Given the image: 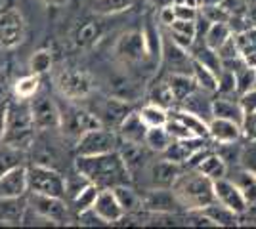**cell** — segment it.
Wrapping results in <instances>:
<instances>
[{
  "label": "cell",
  "instance_id": "cell-1",
  "mask_svg": "<svg viewBox=\"0 0 256 229\" xmlns=\"http://www.w3.org/2000/svg\"><path fill=\"white\" fill-rule=\"evenodd\" d=\"M75 172L100 189H111L130 182V172L122 163L118 151L102 155H76Z\"/></svg>",
  "mask_w": 256,
  "mask_h": 229
},
{
  "label": "cell",
  "instance_id": "cell-2",
  "mask_svg": "<svg viewBox=\"0 0 256 229\" xmlns=\"http://www.w3.org/2000/svg\"><path fill=\"white\" fill-rule=\"evenodd\" d=\"M34 138H36V128L31 119L29 99H8L2 143L22 151H29L32 149Z\"/></svg>",
  "mask_w": 256,
  "mask_h": 229
},
{
  "label": "cell",
  "instance_id": "cell-3",
  "mask_svg": "<svg viewBox=\"0 0 256 229\" xmlns=\"http://www.w3.org/2000/svg\"><path fill=\"white\" fill-rule=\"evenodd\" d=\"M176 199L180 201L182 208L186 210H201L206 205L214 203V189L212 180L197 172L195 168L182 170L178 180L170 187Z\"/></svg>",
  "mask_w": 256,
  "mask_h": 229
},
{
  "label": "cell",
  "instance_id": "cell-4",
  "mask_svg": "<svg viewBox=\"0 0 256 229\" xmlns=\"http://www.w3.org/2000/svg\"><path fill=\"white\" fill-rule=\"evenodd\" d=\"M58 107H60V132L67 140L76 142L88 130L104 126L94 113L76 105V101L65 99V103H58Z\"/></svg>",
  "mask_w": 256,
  "mask_h": 229
},
{
  "label": "cell",
  "instance_id": "cell-5",
  "mask_svg": "<svg viewBox=\"0 0 256 229\" xmlns=\"http://www.w3.org/2000/svg\"><path fill=\"white\" fill-rule=\"evenodd\" d=\"M27 182L31 193L65 199V178L48 164H31L27 166Z\"/></svg>",
  "mask_w": 256,
  "mask_h": 229
},
{
  "label": "cell",
  "instance_id": "cell-6",
  "mask_svg": "<svg viewBox=\"0 0 256 229\" xmlns=\"http://www.w3.org/2000/svg\"><path fill=\"white\" fill-rule=\"evenodd\" d=\"M56 88L64 99L80 101V99L90 98V94L94 92V80L86 71L64 69L56 76Z\"/></svg>",
  "mask_w": 256,
  "mask_h": 229
},
{
  "label": "cell",
  "instance_id": "cell-7",
  "mask_svg": "<svg viewBox=\"0 0 256 229\" xmlns=\"http://www.w3.org/2000/svg\"><path fill=\"white\" fill-rule=\"evenodd\" d=\"M29 210L34 212L38 218H42L48 224L54 226H67L71 222L69 216V208L65 205V199L62 197H50V195H38V193H31L27 199Z\"/></svg>",
  "mask_w": 256,
  "mask_h": 229
},
{
  "label": "cell",
  "instance_id": "cell-8",
  "mask_svg": "<svg viewBox=\"0 0 256 229\" xmlns=\"http://www.w3.org/2000/svg\"><path fill=\"white\" fill-rule=\"evenodd\" d=\"M76 155H102V153L117 151L120 138L115 130L107 126H98L94 130H88L84 136L76 140Z\"/></svg>",
  "mask_w": 256,
  "mask_h": 229
},
{
  "label": "cell",
  "instance_id": "cell-9",
  "mask_svg": "<svg viewBox=\"0 0 256 229\" xmlns=\"http://www.w3.org/2000/svg\"><path fill=\"white\" fill-rule=\"evenodd\" d=\"M29 111L36 132H54L60 130V107L46 94H34L29 99Z\"/></svg>",
  "mask_w": 256,
  "mask_h": 229
},
{
  "label": "cell",
  "instance_id": "cell-10",
  "mask_svg": "<svg viewBox=\"0 0 256 229\" xmlns=\"http://www.w3.org/2000/svg\"><path fill=\"white\" fill-rule=\"evenodd\" d=\"M113 54L124 65H134V63L148 59L150 54H148L144 31H126L120 34L113 46Z\"/></svg>",
  "mask_w": 256,
  "mask_h": 229
},
{
  "label": "cell",
  "instance_id": "cell-11",
  "mask_svg": "<svg viewBox=\"0 0 256 229\" xmlns=\"http://www.w3.org/2000/svg\"><path fill=\"white\" fill-rule=\"evenodd\" d=\"M27 23L22 11L16 8H6L0 11V48L12 50L25 40Z\"/></svg>",
  "mask_w": 256,
  "mask_h": 229
},
{
  "label": "cell",
  "instance_id": "cell-12",
  "mask_svg": "<svg viewBox=\"0 0 256 229\" xmlns=\"http://www.w3.org/2000/svg\"><path fill=\"white\" fill-rule=\"evenodd\" d=\"M182 208L170 187H153L142 197V210L150 214H176Z\"/></svg>",
  "mask_w": 256,
  "mask_h": 229
},
{
  "label": "cell",
  "instance_id": "cell-13",
  "mask_svg": "<svg viewBox=\"0 0 256 229\" xmlns=\"http://www.w3.org/2000/svg\"><path fill=\"white\" fill-rule=\"evenodd\" d=\"M212 189H214V201L224 205L226 208L234 210L235 214H243L248 208V203L245 201L243 193L239 191V187L235 186L232 180L226 178H220V180H214L212 182Z\"/></svg>",
  "mask_w": 256,
  "mask_h": 229
},
{
  "label": "cell",
  "instance_id": "cell-14",
  "mask_svg": "<svg viewBox=\"0 0 256 229\" xmlns=\"http://www.w3.org/2000/svg\"><path fill=\"white\" fill-rule=\"evenodd\" d=\"M29 191L27 166L18 164L0 174V197H23Z\"/></svg>",
  "mask_w": 256,
  "mask_h": 229
},
{
  "label": "cell",
  "instance_id": "cell-15",
  "mask_svg": "<svg viewBox=\"0 0 256 229\" xmlns=\"http://www.w3.org/2000/svg\"><path fill=\"white\" fill-rule=\"evenodd\" d=\"M182 170H184V166H180L178 163H172L164 157L159 161H153L148 166L151 187H172L174 182L178 180V176L182 174Z\"/></svg>",
  "mask_w": 256,
  "mask_h": 229
},
{
  "label": "cell",
  "instance_id": "cell-16",
  "mask_svg": "<svg viewBox=\"0 0 256 229\" xmlns=\"http://www.w3.org/2000/svg\"><path fill=\"white\" fill-rule=\"evenodd\" d=\"M160 59L164 61V65L170 69V73H188V75H192V54L188 50H184L182 46L174 44L170 38L162 40Z\"/></svg>",
  "mask_w": 256,
  "mask_h": 229
},
{
  "label": "cell",
  "instance_id": "cell-17",
  "mask_svg": "<svg viewBox=\"0 0 256 229\" xmlns=\"http://www.w3.org/2000/svg\"><path fill=\"white\" fill-rule=\"evenodd\" d=\"M203 147H206V138L172 140V143L162 151V155H164V159H168L172 163H178L180 166H186V163Z\"/></svg>",
  "mask_w": 256,
  "mask_h": 229
},
{
  "label": "cell",
  "instance_id": "cell-18",
  "mask_svg": "<svg viewBox=\"0 0 256 229\" xmlns=\"http://www.w3.org/2000/svg\"><path fill=\"white\" fill-rule=\"evenodd\" d=\"M92 210L106 222L107 226L117 224L118 220L124 216V210H122L120 205H118V201H117V197H115V193H113V189H100Z\"/></svg>",
  "mask_w": 256,
  "mask_h": 229
},
{
  "label": "cell",
  "instance_id": "cell-19",
  "mask_svg": "<svg viewBox=\"0 0 256 229\" xmlns=\"http://www.w3.org/2000/svg\"><path fill=\"white\" fill-rule=\"evenodd\" d=\"M208 138H212L216 143H237L243 138V128L234 120L228 119H210L208 120Z\"/></svg>",
  "mask_w": 256,
  "mask_h": 229
},
{
  "label": "cell",
  "instance_id": "cell-20",
  "mask_svg": "<svg viewBox=\"0 0 256 229\" xmlns=\"http://www.w3.org/2000/svg\"><path fill=\"white\" fill-rule=\"evenodd\" d=\"M27 212V199L23 197H0V224L20 226Z\"/></svg>",
  "mask_w": 256,
  "mask_h": 229
},
{
  "label": "cell",
  "instance_id": "cell-21",
  "mask_svg": "<svg viewBox=\"0 0 256 229\" xmlns=\"http://www.w3.org/2000/svg\"><path fill=\"white\" fill-rule=\"evenodd\" d=\"M130 111H132V107L128 105L124 99L107 98L104 101V105H102V113L96 115V117L107 128H117L118 124H120V120L124 119Z\"/></svg>",
  "mask_w": 256,
  "mask_h": 229
},
{
  "label": "cell",
  "instance_id": "cell-22",
  "mask_svg": "<svg viewBox=\"0 0 256 229\" xmlns=\"http://www.w3.org/2000/svg\"><path fill=\"white\" fill-rule=\"evenodd\" d=\"M117 132H118V138L124 140V142L144 143L148 126H146L144 120L140 119L138 111H130L126 117L120 120V124L117 126Z\"/></svg>",
  "mask_w": 256,
  "mask_h": 229
},
{
  "label": "cell",
  "instance_id": "cell-23",
  "mask_svg": "<svg viewBox=\"0 0 256 229\" xmlns=\"http://www.w3.org/2000/svg\"><path fill=\"white\" fill-rule=\"evenodd\" d=\"M210 115H212L214 119H228L237 122V124H243V119H245L239 101H234V99L230 98L212 99V103H210Z\"/></svg>",
  "mask_w": 256,
  "mask_h": 229
},
{
  "label": "cell",
  "instance_id": "cell-24",
  "mask_svg": "<svg viewBox=\"0 0 256 229\" xmlns=\"http://www.w3.org/2000/svg\"><path fill=\"white\" fill-rule=\"evenodd\" d=\"M204 94H206V90H203V88L193 90L192 94L182 101V105H184L182 109L190 111V113H193V115H197V117H201V119H204L208 122V120L212 119V115H210V103H212V99L206 98Z\"/></svg>",
  "mask_w": 256,
  "mask_h": 229
},
{
  "label": "cell",
  "instance_id": "cell-25",
  "mask_svg": "<svg viewBox=\"0 0 256 229\" xmlns=\"http://www.w3.org/2000/svg\"><path fill=\"white\" fill-rule=\"evenodd\" d=\"M166 84L170 88L172 98L176 103H182L184 99L192 94L193 90H197V82L193 75H188V73H170L168 78H166Z\"/></svg>",
  "mask_w": 256,
  "mask_h": 229
},
{
  "label": "cell",
  "instance_id": "cell-26",
  "mask_svg": "<svg viewBox=\"0 0 256 229\" xmlns=\"http://www.w3.org/2000/svg\"><path fill=\"white\" fill-rule=\"evenodd\" d=\"M197 172H201L203 176H206L208 180H220V178H226L228 174V163L222 159V155L218 153H206L203 159L199 161V164L195 166Z\"/></svg>",
  "mask_w": 256,
  "mask_h": 229
},
{
  "label": "cell",
  "instance_id": "cell-27",
  "mask_svg": "<svg viewBox=\"0 0 256 229\" xmlns=\"http://www.w3.org/2000/svg\"><path fill=\"white\" fill-rule=\"evenodd\" d=\"M201 212L212 222L214 228H234L237 226V218H239V214H235L234 210L226 208L224 205H220L216 201L201 208Z\"/></svg>",
  "mask_w": 256,
  "mask_h": 229
},
{
  "label": "cell",
  "instance_id": "cell-28",
  "mask_svg": "<svg viewBox=\"0 0 256 229\" xmlns=\"http://www.w3.org/2000/svg\"><path fill=\"white\" fill-rule=\"evenodd\" d=\"M235 44H237L239 55L245 59L246 65L256 67V27L235 34Z\"/></svg>",
  "mask_w": 256,
  "mask_h": 229
},
{
  "label": "cell",
  "instance_id": "cell-29",
  "mask_svg": "<svg viewBox=\"0 0 256 229\" xmlns=\"http://www.w3.org/2000/svg\"><path fill=\"white\" fill-rule=\"evenodd\" d=\"M102 36V27L96 21H84L82 25H78L73 33V44L80 50H88L100 40Z\"/></svg>",
  "mask_w": 256,
  "mask_h": 229
},
{
  "label": "cell",
  "instance_id": "cell-30",
  "mask_svg": "<svg viewBox=\"0 0 256 229\" xmlns=\"http://www.w3.org/2000/svg\"><path fill=\"white\" fill-rule=\"evenodd\" d=\"M168 115L178 119L180 122H184L190 130H192L193 136L197 138H208V122L197 115H193L186 109H168Z\"/></svg>",
  "mask_w": 256,
  "mask_h": 229
},
{
  "label": "cell",
  "instance_id": "cell-31",
  "mask_svg": "<svg viewBox=\"0 0 256 229\" xmlns=\"http://www.w3.org/2000/svg\"><path fill=\"white\" fill-rule=\"evenodd\" d=\"M113 193L117 197L118 205L124 210V214H138L142 210V197L132 189L128 187V184H122V186H115L111 187Z\"/></svg>",
  "mask_w": 256,
  "mask_h": 229
},
{
  "label": "cell",
  "instance_id": "cell-32",
  "mask_svg": "<svg viewBox=\"0 0 256 229\" xmlns=\"http://www.w3.org/2000/svg\"><path fill=\"white\" fill-rule=\"evenodd\" d=\"M190 54L195 61H199V63H203L204 67H208L210 71H214L216 75H220V71H222V61H220V57L216 54V50L212 48H208L206 44H195L190 48Z\"/></svg>",
  "mask_w": 256,
  "mask_h": 229
},
{
  "label": "cell",
  "instance_id": "cell-33",
  "mask_svg": "<svg viewBox=\"0 0 256 229\" xmlns=\"http://www.w3.org/2000/svg\"><path fill=\"white\" fill-rule=\"evenodd\" d=\"M232 34H234V29H232V25H230L228 21L208 23L203 42L206 44L208 48L216 50V48H218V46H222V44H224Z\"/></svg>",
  "mask_w": 256,
  "mask_h": 229
},
{
  "label": "cell",
  "instance_id": "cell-34",
  "mask_svg": "<svg viewBox=\"0 0 256 229\" xmlns=\"http://www.w3.org/2000/svg\"><path fill=\"white\" fill-rule=\"evenodd\" d=\"M192 75L195 78V82H197V86L206 90V92H218V75L210 71L208 67H204L203 63H199V61H192Z\"/></svg>",
  "mask_w": 256,
  "mask_h": 229
},
{
  "label": "cell",
  "instance_id": "cell-35",
  "mask_svg": "<svg viewBox=\"0 0 256 229\" xmlns=\"http://www.w3.org/2000/svg\"><path fill=\"white\" fill-rule=\"evenodd\" d=\"M170 143H172V138L164 126H151V128H148L146 138H144V145L150 151H155V153H162Z\"/></svg>",
  "mask_w": 256,
  "mask_h": 229
},
{
  "label": "cell",
  "instance_id": "cell-36",
  "mask_svg": "<svg viewBox=\"0 0 256 229\" xmlns=\"http://www.w3.org/2000/svg\"><path fill=\"white\" fill-rule=\"evenodd\" d=\"M38 90H40V76L29 73V75H25L16 80V84H14V98L31 99L34 94H38Z\"/></svg>",
  "mask_w": 256,
  "mask_h": 229
},
{
  "label": "cell",
  "instance_id": "cell-37",
  "mask_svg": "<svg viewBox=\"0 0 256 229\" xmlns=\"http://www.w3.org/2000/svg\"><path fill=\"white\" fill-rule=\"evenodd\" d=\"M232 182L239 187V191L243 193V197H245V201L248 205L256 203V176L252 172H248L245 168H239L235 172V178Z\"/></svg>",
  "mask_w": 256,
  "mask_h": 229
},
{
  "label": "cell",
  "instance_id": "cell-38",
  "mask_svg": "<svg viewBox=\"0 0 256 229\" xmlns=\"http://www.w3.org/2000/svg\"><path fill=\"white\" fill-rule=\"evenodd\" d=\"M98 191H100V187L94 186V184H90V182L76 191L75 195H73V208H75L76 214H80V212H84V210L94 207Z\"/></svg>",
  "mask_w": 256,
  "mask_h": 229
},
{
  "label": "cell",
  "instance_id": "cell-39",
  "mask_svg": "<svg viewBox=\"0 0 256 229\" xmlns=\"http://www.w3.org/2000/svg\"><path fill=\"white\" fill-rule=\"evenodd\" d=\"M25 157H27V151L16 149V147L6 145V143H0V174L18 166V164H23Z\"/></svg>",
  "mask_w": 256,
  "mask_h": 229
},
{
  "label": "cell",
  "instance_id": "cell-40",
  "mask_svg": "<svg viewBox=\"0 0 256 229\" xmlns=\"http://www.w3.org/2000/svg\"><path fill=\"white\" fill-rule=\"evenodd\" d=\"M52 65H54V55L46 48L36 50L31 55V59H29V71H31L32 75H38V76L46 75V73L52 71Z\"/></svg>",
  "mask_w": 256,
  "mask_h": 229
},
{
  "label": "cell",
  "instance_id": "cell-41",
  "mask_svg": "<svg viewBox=\"0 0 256 229\" xmlns=\"http://www.w3.org/2000/svg\"><path fill=\"white\" fill-rule=\"evenodd\" d=\"M140 119L146 122V126L151 128V126H164V122L168 120V111L155 105V103H148L146 107H142L138 111Z\"/></svg>",
  "mask_w": 256,
  "mask_h": 229
},
{
  "label": "cell",
  "instance_id": "cell-42",
  "mask_svg": "<svg viewBox=\"0 0 256 229\" xmlns=\"http://www.w3.org/2000/svg\"><path fill=\"white\" fill-rule=\"evenodd\" d=\"M235 78V94H245L250 88H254V67L243 65L241 69L234 71Z\"/></svg>",
  "mask_w": 256,
  "mask_h": 229
},
{
  "label": "cell",
  "instance_id": "cell-43",
  "mask_svg": "<svg viewBox=\"0 0 256 229\" xmlns=\"http://www.w3.org/2000/svg\"><path fill=\"white\" fill-rule=\"evenodd\" d=\"M150 103H155V105H159L162 109H172V105L176 103L174 98H172V92L168 84H166V80L164 82H159L157 86H153L150 94Z\"/></svg>",
  "mask_w": 256,
  "mask_h": 229
},
{
  "label": "cell",
  "instance_id": "cell-44",
  "mask_svg": "<svg viewBox=\"0 0 256 229\" xmlns=\"http://www.w3.org/2000/svg\"><path fill=\"white\" fill-rule=\"evenodd\" d=\"M132 4H134V0H96L94 10L98 13H104V15H111V13L128 10Z\"/></svg>",
  "mask_w": 256,
  "mask_h": 229
},
{
  "label": "cell",
  "instance_id": "cell-45",
  "mask_svg": "<svg viewBox=\"0 0 256 229\" xmlns=\"http://www.w3.org/2000/svg\"><path fill=\"white\" fill-rule=\"evenodd\" d=\"M237 163L241 168H245L248 172H252L256 176V142H248L245 147L239 149V157Z\"/></svg>",
  "mask_w": 256,
  "mask_h": 229
},
{
  "label": "cell",
  "instance_id": "cell-46",
  "mask_svg": "<svg viewBox=\"0 0 256 229\" xmlns=\"http://www.w3.org/2000/svg\"><path fill=\"white\" fill-rule=\"evenodd\" d=\"M199 15L206 19L208 23H216V21H228L232 19L230 11L226 10L224 6H199Z\"/></svg>",
  "mask_w": 256,
  "mask_h": 229
},
{
  "label": "cell",
  "instance_id": "cell-47",
  "mask_svg": "<svg viewBox=\"0 0 256 229\" xmlns=\"http://www.w3.org/2000/svg\"><path fill=\"white\" fill-rule=\"evenodd\" d=\"M216 54L220 57V61H230V59H235V57H241L239 55V50H237V44H235V33L226 40L222 46L216 48Z\"/></svg>",
  "mask_w": 256,
  "mask_h": 229
},
{
  "label": "cell",
  "instance_id": "cell-48",
  "mask_svg": "<svg viewBox=\"0 0 256 229\" xmlns=\"http://www.w3.org/2000/svg\"><path fill=\"white\" fill-rule=\"evenodd\" d=\"M168 31L172 33L184 34V36H190L195 38L197 36V21H188V19H174L168 27Z\"/></svg>",
  "mask_w": 256,
  "mask_h": 229
},
{
  "label": "cell",
  "instance_id": "cell-49",
  "mask_svg": "<svg viewBox=\"0 0 256 229\" xmlns=\"http://www.w3.org/2000/svg\"><path fill=\"white\" fill-rule=\"evenodd\" d=\"M241 128H243V138L246 142H256V111H252L250 115H245Z\"/></svg>",
  "mask_w": 256,
  "mask_h": 229
},
{
  "label": "cell",
  "instance_id": "cell-50",
  "mask_svg": "<svg viewBox=\"0 0 256 229\" xmlns=\"http://www.w3.org/2000/svg\"><path fill=\"white\" fill-rule=\"evenodd\" d=\"M239 105L243 109V115H250L252 111H256V88H250L248 92L239 96Z\"/></svg>",
  "mask_w": 256,
  "mask_h": 229
},
{
  "label": "cell",
  "instance_id": "cell-51",
  "mask_svg": "<svg viewBox=\"0 0 256 229\" xmlns=\"http://www.w3.org/2000/svg\"><path fill=\"white\" fill-rule=\"evenodd\" d=\"M174 15H176V19L197 21V17H199V8H192V6H186V4H174Z\"/></svg>",
  "mask_w": 256,
  "mask_h": 229
},
{
  "label": "cell",
  "instance_id": "cell-52",
  "mask_svg": "<svg viewBox=\"0 0 256 229\" xmlns=\"http://www.w3.org/2000/svg\"><path fill=\"white\" fill-rule=\"evenodd\" d=\"M78 224L80 226H88V228H94V226H107L104 220L98 216L92 208H88L84 212L78 214Z\"/></svg>",
  "mask_w": 256,
  "mask_h": 229
},
{
  "label": "cell",
  "instance_id": "cell-53",
  "mask_svg": "<svg viewBox=\"0 0 256 229\" xmlns=\"http://www.w3.org/2000/svg\"><path fill=\"white\" fill-rule=\"evenodd\" d=\"M176 19L174 15V6H166V8H159V23L164 27H170V23Z\"/></svg>",
  "mask_w": 256,
  "mask_h": 229
},
{
  "label": "cell",
  "instance_id": "cell-54",
  "mask_svg": "<svg viewBox=\"0 0 256 229\" xmlns=\"http://www.w3.org/2000/svg\"><path fill=\"white\" fill-rule=\"evenodd\" d=\"M6 105H8V99L4 103H0V143L4 138V122H6Z\"/></svg>",
  "mask_w": 256,
  "mask_h": 229
},
{
  "label": "cell",
  "instance_id": "cell-55",
  "mask_svg": "<svg viewBox=\"0 0 256 229\" xmlns=\"http://www.w3.org/2000/svg\"><path fill=\"white\" fill-rule=\"evenodd\" d=\"M8 99V84H6V78L0 76V103H4Z\"/></svg>",
  "mask_w": 256,
  "mask_h": 229
},
{
  "label": "cell",
  "instance_id": "cell-56",
  "mask_svg": "<svg viewBox=\"0 0 256 229\" xmlns=\"http://www.w3.org/2000/svg\"><path fill=\"white\" fill-rule=\"evenodd\" d=\"M153 6L157 8H166V6H174V0H151Z\"/></svg>",
  "mask_w": 256,
  "mask_h": 229
},
{
  "label": "cell",
  "instance_id": "cell-57",
  "mask_svg": "<svg viewBox=\"0 0 256 229\" xmlns=\"http://www.w3.org/2000/svg\"><path fill=\"white\" fill-rule=\"evenodd\" d=\"M44 4H48V6H65V4H69L71 0H42Z\"/></svg>",
  "mask_w": 256,
  "mask_h": 229
},
{
  "label": "cell",
  "instance_id": "cell-58",
  "mask_svg": "<svg viewBox=\"0 0 256 229\" xmlns=\"http://www.w3.org/2000/svg\"><path fill=\"white\" fill-rule=\"evenodd\" d=\"M222 0H199V6H220Z\"/></svg>",
  "mask_w": 256,
  "mask_h": 229
},
{
  "label": "cell",
  "instance_id": "cell-59",
  "mask_svg": "<svg viewBox=\"0 0 256 229\" xmlns=\"http://www.w3.org/2000/svg\"><path fill=\"white\" fill-rule=\"evenodd\" d=\"M254 88H256V67H254Z\"/></svg>",
  "mask_w": 256,
  "mask_h": 229
}]
</instances>
